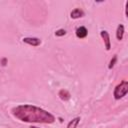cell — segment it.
<instances>
[{
	"instance_id": "7a4b0ae2",
	"label": "cell",
	"mask_w": 128,
	"mask_h": 128,
	"mask_svg": "<svg viewBox=\"0 0 128 128\" xmlns=\"http://www.w3.org/2000/svg\"><path fill=\"white\" fill-rule=\"evenodd\" d=\"M128 92V82L126 80H123L120 84H118L115 87L114 90V97L115 99H121L122 97H124Z\"/></svg>"
},
{
	"instance_id": "277c9868",
	"label": "cell",
	"mask_w": 128,
	"mask_h": 128,
	"mask_svg": "<svg viewBox=\"0 0 128 128\" xmlns=\"http://www.w3.org/2000/svg\"><path fill=\"white\" fill-rule=\"evenodd\" d=\"M23 42L29 44V45H32V46H39L41 44V40L38 39V38H34V37H26V38H23Z\"/></svg>"
},
{
	"instance_id": "8992f818",
	"label": "cell",
	"mask_w": 128,
	"mask_h": 128,
	"mask_svg": "<svg viewBox=\"0 0 128 128\" xmlns=\"http://www.w3.org/2000/svg\"><path fill=\"white\" fill-rule=\"evenodd\" d=\"M71 18H73V19H76V18H80V17H83L84 16V12L81 10V9H79V8H76V9H74L72 12H71Z\"/></svg>"
},
{
	"instance_id": "5b68a950",
	"label": "cell",
	"mask_w": 128,
	"mask_h": 128,
	"mask_svg": "<svg viewBox=\"0 0 128 128\" xmlns=\"http://www.w3.org/2000/svg\"><path fill=\"white\" fill-rule=\"evenodd\" d=\"M87 34H88V31L84 26H81V27L77 28V30H76V36L78 38H85L87 36Z\"/></svg>"
},
{
	"instance_id": "ba28073f",
	"label": "cell",
	"mask_w": 128,
	"mask_h": 128,
	"mask_svg": "<svg viewBox=\"0 0 128 128\" xmlns=\"http://www.w3.org/2000/svg\"><path fill=\"white\" fill-rule=\"evenodd\" d=\"M59 96H60V98H61L62 100H64V101L70 99V93H69L67 90H65V89L60 90V92H59Z\"/></svg>"
},
{
	"instance_id": "8fae6325",
	"label": "cell",
	"mask_w": 128,
	"mask_h": 128,
	"mask_svg": "<svg viewBox=\"0 0 128 128\" xmlns=\"http://www.w3.org/2000/svg\"><path fill=\"white\" fill-rule=\"evenodd\" d=\"M116 60H117V56H116V55H114V56H113V59H111V61H110V64H109V69H112V67L114 66V64H115Z\"/></svg>"
},
{
	"instance_id": "9c48e42d",
	"label": "cell",
	"mask_w": 128,
	"mask_h": 128,
	"mask_svg": "<svg viewBox=\"0 0 128 128\" xmlns=\"http://www.w3.org/2000/svg\"><path fill=\"white\" fill-rule=\"evenodd\" d=\"M79 121H80V117H76V118L72 119V120H71V121L68 123L67 128H76V126L78 125Z\"/></svg>"
},
{
	"instance_id": "30bf717a",
	"label": "cell",
	"mask_w": 128,
	"mask_h": 128,
	"mask_svg": "<svg viewBox=\"0 0 128 128\" xmlns=\"http://www.w3.org/2000/svg\"><path fill=\"white\" fill-rule=\"evenodd\" d=\"M66 34V31L64 30V29H59V30H57L56 32H55V35L56 36H63V35H65Z\"/></svg>"
},
{
	"instance_id": "52a82bcc",
	"label": "cell",
	"mask_w": 128,
	"mask_h": 128,
	"mask_svg": "<svg viewBox=\"0 0 128 128\" xmlns=\"http://www.w3.org/2000/svg\"><path fill=\"white\" fill-rule=\"evenodd\" d=\"M123 34H124V26L122 24H119L117 27V31H116V37L119 41L123 39Z\"/></svg>"
},
{
	"instance_id": "3957f363",
	"label": "cell",
	"mask_w": 128,
	"mask_h": 128,
	"mask_svg": "<svg viewBox=\"0 0 128 128\" xmlns=\"http://www.w3.org/2000/svg\"><path fill=\"white\" fill-rule=\"evenodd\" d=\"M100 35H101V37H102V39H103V41H104V43H105V48H106V50H110L111 44H110V37H109L108 32L105 31V30H103V31L100 32Z\"/></svg>"
},
{
	"instance_id": "6da1fadb",
	"label": "cell",
	"mask_w": 128,
	"mask_h": 128,
	"mask_svg": "<svg viewBox=\"0 0 128 128\" xmlns=\"http://www.w3.org/2000/svg\"><path fill=\"white\" fill-rule=\"evenodd\" d=\"M12 113L17 119L23 122L50 124L55 121V117L51 113L39 107L28 105V104L19 105V106L14 107L12 109Z\"/></svg>"
}]
</instances>
